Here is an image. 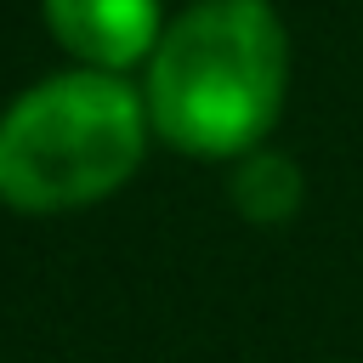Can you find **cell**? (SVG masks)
Masks as SVG:
<instances>
[{"instance_id":"cell-1","label":"cell","mask_w":363,"mask_h":363,"mask_svg":"<svg viewBox=\"0 0 363 363\" xmlns=\"http://www.w3.org/2000/svg\"><path fill=\"white\" fill-rule=\"evenodd\" d=\"M289 34L267 0H199L153 45L147 125L193 159H244L284 108Z\"/></svg>"},{"instance_id":"cell-2","label":"cell","mask_w":363,"mask_h":363,"mask_svg":"<svg viewBox=\"0 0 363 363\" xmlns=\"http://www.w3.org/2000/svg\"><path fill=\"white\" fill-rule=\"evenodd\" d=\"M147 147V102L102 68L51 74L0 113V199L28 216L125 187Z\"/></svg>"},{"instance_id":"cell-3","label":"cell","mask_w":363,"mask_h":363,"mask_svg":"<svg viewBox=\"0 0 363 363\" xmlns=\"http://www.w3.org/2000/svg\"><path fill=\"white\" fill-rule=\"evenodd\" d=\"M62 51L85 68L119 74L159 45V0H40Z\"/></svg>"},{"instance_id":"cell-4","label":"cell","mask_w":363,"mask_h":363,"mask_svg":"<svg viewBox=\"0 0 363 363\" xmlns=\"http://www.w3.org/2000/svg\"><path fill=\"white\" fill-rule=\"evenodd\" d=\"M233 204L255 227H284L301 210V170H295V159H284L272 147L244 153L238 170H233Z\"/></svg>"}]
</instances>
